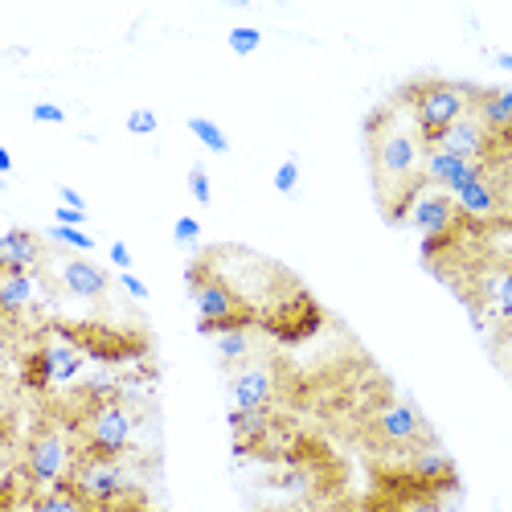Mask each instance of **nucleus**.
<instances>
[{"label":"nucleus","mask_w":512,"mask_h":512,"mask_svg":"<svg viewBox=\"0 0 512 512\" xmlns=\"http://www.w3.org/2000/svg\"><path fill=\"white\" fill-rule=\"evenodd\" d=\"M369 152H373V177L381 189V201H402L410 189L422 185V160H426V140L410 123H402L394 111H377L369 123Z\"/></svg>","instance_id":"obj_1"},{"label":"nucleus","mask_w":512,"mask_h":512,"mask_svg":"<svg viewBox=\"0 0 512 512\" xmlns=\"http://www.w3.org/2000/svg\"><path fill=\"white\" fill-rule=\"evenodd\" d=\"M406 107L414 115V127L422 132V140L431 144L451 123L476 111V91L459 87V82H447V78H431V82H418V87L406 91Z\"/></svg>","instance_id":"obj_2"},{"label":"nucleus","mask_w":512,"mask_h":512,"mask_svg":"<svg viewBox=\"0 0 512 512\" xmlns=\"http://www.w3.org/2000/svg\"><path fill=\"white\" fill-rule=\"evenodd\" d=\"M189 300H193V312H197V332L201 336H222L230 328H246V308L234 295L230 283H222L218 275H209L205 267H193L189 271Z\"/></svg>","instance_id":"obj_3"},{"label":"nucleus","mask_w":512,"mask_h":512,"mask_svg":"<svg viewBox=\"0 0 512 512\" xmlns=\"http://www.w3.org/2000/svg\"><path fill=\"white\" fill-rule=\"evenodd\" d=\"M21 472L29 480V488H62L66 476H74V459H70V447L58 431H37L25 447V459H21Z\"/></svg>","instance_id":"obj_4"},{"label":"nucleus","mask_w":512,"mask_h":512,"mask_svg":"<svg viewBox=\"0 0 512 512\" xmlns=\"http://www.w3.org/2000/svg\"><path fill=\"white\" fill-rule=\"evenodd\" d=\"M455 218H459V209H455L451 193H443V189H435V185H426V181L414 189L410 209H406V222L422 234V250H426V254H431L439 242L451 238Z\"/></svg>","instance_id":"obj_5"},{"label":"nucleus","mask_w":512,"mask_h":512,"mask_svg":"<svg viewBox=\"0 0 512 512\" xmlns=\"http://www.w3.org/2000/svg\"><path fill=\"white\" fill-rule=\"evenodd\" d=\"M87 369V353H82L70 336H50L33 357H29V386L50 390V386H74Z\"/></svg>","instance_id":"obj_6"},{"label":"nucleus","mask_w":512,"mask_h":512,"mask_svg":"<svg viewBox=\"0 0 512 512\" xmlns=\"http://www.w3.org/2000/svg\"><path fill=\"white\" fill-rule=\"evenodd\" d=\"M70 488L87 500V508H103V504H115L119 496H127V472L119 459H103V455H91L74 467L70 476Z\"/></svg>","instance_id":"obj_7"},{"label":"nucleus","mask_w":512,"mask_h":512,"mask_svg":"<svg viewBox=\"0 0 512 512\" xmlns=\"http://www.w3.org/2000/svg\"><path fill=\"white\" fill-rule=\"evenodd\" d=\"M132 435H136V418L127 414L119 402H103L87 418V447H91V455L119 459L127 447H132Z\"/></svg>","instance_id":"obj_8"},{"label":"nucleus","mask_w":512,"mask_h":512,"mask_svg":"<svg viewBox=\"0 0 512 512\" xmlns=\"http://www.w3.org/2000/svg\"><path fill=\"white\" fill-rule=\"evenodd\" d=\"M488 177V160H459L443 148H426V160H422V181L435 185L443 193H455L472 181H484Z\"/></svg>","instance_id":"obj_9"},{"label":"nucleus","mask_w":512,"mask_h":512,"mask_svg":"<svg viewBox=\"0 0 512 512\" xmlns=\"http://www.w3.org/2000/svg\"><path fill=\"white\" fill-rule=\"evenodd\" d=\"M426 148H443L459 160H488V148H492V136H488V127L480 123V115H463L459 123H451L447 132H439Z\"/></svg>","instance_id":"obj_10"},{"label":"nucleus","mask_w":512,"mask_h":512,"mask_svg":"<svg viewBox=\"0 0 512 512\" xmlns=\"http://www.w3.org/2000/svg\"><path fill=\"white\" fill-rule=\"evenodd\" d=\"M373 431H377L381 443H390V447H414V443H422L426 426H422V418L410 402H386L373 418Z\"/></svg>","instance_id":"obj_11"},{"label":"nucleus","mask_w":512,"mask_h":512,"mask_svg":"<svg viewBox=\"0 0 512 512\" xmlns=\"http://www.w3.org/2000/svg\"><path fill=\"white\" fill-rule=\"evenodd\" d=\"M275 402V373L267 365H246L230 381V406L234 410H271Z\"/></svg>","instance_id":"obj_12"},{"label":"nucleus","mask_w":512,"mask_h":512,"mask_svg":"<svg viewBox=\"0 0 512 512\" xmlns=\"http://www.w3.org/2000/svg\"><path fill=\"white\" fill-rule=\"evenodd\" d=\"M58 279L70 295H78V300H103L107 287H111V275L99 263H87V259H66Z\"/></svg>","instance_id":"obj_13"},{"label":"nucleus","mask_w":512,"mask_h":512,"mask_svg":"<svg viewBox=\"0 0 512 512\" xmlns=\"http://www.w3.org/2000/svg\"><path fill=\"white\" fill-rule=\"evenodd\" d=\"M455 209H459V218H472V222H488L500 213V189L484 177V181H472V185H463L451 193Z\"/></svg>","instance_id":"obj_14"},{"label":"nucleus","mask_w":512,"mask_h":512,"mask_svg":"<svg viewBox=\"0 0 512 512\" xmlns=\"http://www.w3.org/2000/svg\"><path fill=\"white\" fill-rule=\"evenodd\" d=\"M226 426L234 439V455H250V443H263L271 435V410H226Z\"/></svg>","instance_id":"obj_15"},{"label":"nucleus","mask_w":512,"mask_h":512,"mask_svg":"<svg viewBox=\"0 0 512 512\" xmlns=\"http://www.w3.org/2000/svg\"><path fill=\"white\" fill-rule=\"evenodd\" d=\"M476 115L488 127V136H512V87H492V91H476Z\"/></svg>","instance_id":"obj_16"},{"label":"nucleus","mask_w":512,"mask_h":512,"mask_svg":"<svg viewBox=\"0 0 512 512\" xmlns=\"http://www.w3.org/2000/svg\"><path fill=\"white\" fill-rule=\"evenodd\" d=\"M41 263V238L33 230H5V238H0V267L5 271H33Z\"/></svg>","instance_id":"obj_17"},{"label":"nucleus","mask_w":512,"mask_h":512,"mask_svg":"<svg viewBox=\"0 0 512 512\" xmlns=\"http://www.w3.org/2000/svg\"><path fill=\"white\" fill-rule=\"evenodd\" d=\"M37 291H41V283L33 271H5L0 275V308H5L9 320H17L25 308L37 304Z\"/></svg>","instance_id":"obj_18"},{"label":"nucleus","mask_w":512,"mask_h":512,"mask_svg":"<svg viewBox=\"0 0 512 512\" xmlns=\"http://www.w3.org/2000/svg\"><path fill=\"white\" fill-rule=\"evenodd\" d=\"M484 308H488L496 320H512V267L496 271V275L484 283Z\"/></svg>","instance_id":"obj_19"},{"label":"nucleus","mask_w":512,"mask_h":512,"mask_svg":"<svg viewBox=\"0 0 512 512\" xmlns=\"http://www.w3.org/2000/svg\"><path fill=\"white\" fill-rule=\"evenodd\" d=\"M185 127H189L193 140H197L205 152H213V156H226V152H230V136H226L213 119H205V115H189V123H185Z\"/></svg>","instance_id":"obj_20"},{"label":"nucleus","mask_w":512,"mask_h":512,"mask_svg":"<svg viewBox=\"0 0 512 512\" xmlns=\"http://www.w3.org/2000/svg\"><path fill=\"white\" fill-rule=\"evenodd\" d=\"M29 512H87V500H82L74 488H50V492H41L33 504H29Z\"/></svg>","instance_id":"obj_21"},{"label":"nucleus","mask_w":512,"mask_h":512,"mask_svg":"<svg viewBox=\"0 0 512 512\" xmlns=\"http://www.w3.org/2000/svg\"><path fill=\"white\" fill-rule=\"evenodd\" d=\"M213 349L222 361H246L250 357V332L246 328H230L222 336H213Z\"/></svg>","instance_id":"obj_22"},{"label":"nucleus","mask_w":512,"mask_h":512,"mask_svg":"<svg viewBox=\"0 0 512 512\" xmlns=\"http://www.w3.org/2000/svg\"><path fill=\"white\" fill-rule=\"evenodd\" d=\"M226 46H230V54H238V58L259 54V46H263V29H254V25H238V29H230Z\"/></svg>","instance_id":"obj_23"},{"label":"nucleus","mask_w":512,"mask_h":512,"mask_svg":"<svg viewBox=\"0 0 512 512\" xmlns=\"http://www.w3.org/2000/svg\"><path fill=\"white\" fill-rule=\"evenodd\" d=\"M414 472H418L422 480H451V459H447L443 451H422V455L414 459Z\"/></svg>","instance_id":"obj_24"},{"label":"nucleus","mask_w":512,"mask_h":512,"mask_svg":"<svg viewBox=\"0 0 512 512\" xmlns=\"http://www.w3.org/2000/svg\"><path fill=\"white\" fill-rule=\"evenodd\" d=\"M46 238L58 242V246H70V250H78V254H91V250H95V238H91L87 230H78V226H50Z\"/></svg>","instance_id":"obj_25"},{"label":"nucleus","mask_w":512,"mask_h":512,"mask_svg":"<svg viewBox=\"0 0 512 512\" xmlns=\"http://www.w3.org/2000/svg\"><path fill=\"white\" fill-rule=\"evenodd\" d=\"M271 185H275V193H283V197H291L295 189H300V160L295 156H287L279 168H275V177H271Z\"/></svg>","instance_id":"obj_26"},{"label":"nucleus","mask_w":512,"mask_h":512,"mask_svg":"<svg viewBox=\"0 0 512 512\" xmlns=\"http://www.w3.org/2000/svg\"><path fill=\"white\" fill-rule=\"evenodd\" d=\"M127 132L132 136H156L160 132V119L152 107H136V111H127Z\"/></svg>","instance_id":"obj_27"},{"label":"nucleus","mask_w":512,"mask_h":512,"mask_svg":"<svg viewBox=\"0 0 512 512\" xmlns=\"http://www.w3.org/2000/svg\"><path fill=\"white\" fill-rule=\"evenodd\" d=\"M185 181H189V193H193V201H197V205H209V201H213V185H209L205 164H193Z\"/></svg>","instance_id":"obj_28"},{"label":"nucleus","mask_w":512,"mask_h":512,"mask_svg":"<svg viewBox=\"0 0 512 512\" xmlns=\"http://www.w3.org/2000/svg\"><path fill=\"white\" fill-rule=\"evenodd\" d=\"M173 238H177V246L193 250V246L201 242V222H197V218H189V213H181V218L173 222Z\"/></svg>","instance_id":"obj_29"},{"label":"nucleus","mask_w":512,"mask_h":512,"mask_svg":"<svg viewBox=\"0 0 512 512\" xmlns=\"http://www.w3.org/2000/svg\"><path fill=\"white\" fill-rule=\"evenodd\" d=\"M33 123H46V127H62L66 111L58 103H33Z\"/></svg>","instance_id":"obj_30"},{"label":"nucleus","mask_w":512,"mask_h":512,"mask_svg":"<svg viewBox=\"0 0 512 512\" xmlns=\"http://www.w3.org/2000/svg\"><path fill=\"white\" fill-rule=\"evenodd\" d=\"M119 283H123V291L132 295V300H140V304H144L148 295H152V291H148V283H144L140 275H132V271H119Z\"/></svg>","instance_id":"obj_31"},{"label":"nucleus","mask_w":512,"mask_h":512,"mask_svg":"<svg viewBox=\"0 0 512 512\" xmlns=\"http://www.w3.org/2000/svg\"><path fill=\"white\" fill-rule=\"evenodd\" d=\"M107 259L115 271H132V250H127V242H119V238L107 246Z\"/></svg>","instance_id":"obj_32"},{"label":"nucleus","mask_w":512,"mask_h":512,"mask_svg":"<svg viewBox=\"0 0 512 512\" xmlns=\"http://www.w3.org/2000/svg\"><path fill=\"white\" fill-rule=\"evenodd\" d=\"M82 222H87V209H70V205L54 209V226H78L82 230Z\"/></svg>","instance_id":"obj_33"},{"label":"nucleus","mask_w":512,"mask_h":512,"mask_svg":"<svg viewBox=\"0 0 512 512\" xmlns=\"http://www.w3.org/2000/svg\"><path fill=\"white\" fill-rule=\"evenodd\" d=\"M58 205H70V209H87V197H82L78 189H70V185H62V189H58Z\"/></svg>","instance_id":"obj_34"},{"label":"nucleus","mask_w":512,"mask_h":512,"mask_svg":"<svg viewBox=\"0 0 512 512\" xmlns=\"http://www.w3.org/2000/svg\"><path fill=\"white\" fill-rule=\"evenodd\" d=\"M500 209L512 218V168H508V177H504V185H500Z\"/></svg>","instance_id":"obj_35"},{"label":"nucleus","mask_w":512,"mask_h":512,"mask_svg":"<svg viewBox=\"0 0 512 512\" xmlns=\"http://www.w3.org/2000/svg\"><path fill=\"white\" fill-rule=\"evenodd\" d=\"M406 512H439L431 500H414V504H406Z\"/></svg>","instance_id":"obj_36"},{"label":"nucleus","mask_w":512,"mask_h":512,"mask_svg":"<svg viewBox=\"0 0 512 512\" xmlns=\"http://www.w3.org/2000/svg\"><path fill=\"white\" fill-rule=\"evenodd\" d=\"M0 173H13V152L0 148Z\"/></svg>","instance_id":"obj_37"},{"label":"nucleus","mask_w":512,"mask_h":512,"mask_svg":"<svg viewBox=\"0 0 512 512\" xmlns=\"http://www.w3.org/2000/svg\"><path fill=\"white\" fill-rule=\"evenodd\" d=\"M496 66L500 70H512V54H496Z\"/></svg>","instance_id":"obj_38"},{"label":"nucleus","mask_w":512,"mask_h":512,"mask_svg":"<svg viewBox=\"0 0 512 512\" xmlns=\"http://www.w3.org/2000/svg\"><path fill=\"white\" fill-rule=\"evenodd\" d=\"M508 377H512V365H508Z\"/></svg>","instance_id":"obj_39"}]
</instances>
